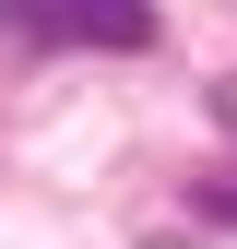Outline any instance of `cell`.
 Returning a JSON list of instances; mask_svg holds the SVG:
<instances>
[{
  "label": "cell",
  "mask_w": 237,
  "mask_h": 249,
  "mask_svg": "<svg viewBox=\"0 0 237 249\" xmlns=\"http://www.w3.org/2000/svg\"><path fill=\"white\" fill-rule=\"evenodd\" d=\"M214 119H225V131H237V71H225V83H214Z\"/></svg>",
  "instance_id": "3957f363"
},
{
  "label": "cell",
  "mask_w": 237,
  "mask_h": 249,
  "mask_svg": "<svg viewBox=\"0 0 237 249\" xmlns=\"http://www.w3.org/2000/svg\"><path fill=\"white\" fill-rule=\"evenodd\" d=\"M202 213H214V226H237V166H214V178H202Z\"/></svg>",
  "instance_id": "7a4b0ae2"
},
{
  "label": "cell",
  "mask_w": 237,
  "mask_h": 249,
  "mask_svg": "<svg viewBox=\"0 0 237 249\" xmlns=\"http://www.w3.org/2000/svg\"><path fill=\"white\" fill-rule=\"evenodd\" d=\"M166 24L154 0H0V59H36V48H118L142 59Z\"/></svg>",
  "instance_id": "6da1fadb"
}]
</instances>
